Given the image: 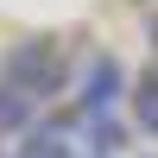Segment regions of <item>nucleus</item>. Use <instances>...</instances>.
Returning a JSON list of instances; mask_svg holds the SVG:
<instances>
[{
	"instance_id": "nucleus-1",
	"label": "nucleus",
	"mask_w": 158,
	"mask_h": 158,
	"mask_svg": "<svg viewBox=\"0 0 158 158\" xmlns=\"http://www.w3.org/2000/svg\"><path fill=\"white\" fill-rule=\"evenodd\" d=\"M6 82L19 89V95H32V101H51L63 89V63H57L51 44H19L6 57Z\"/></svg>"
},
{
	"instance_id": "nucleus-2",
	"label": "nucleus",
	"mask_w": 158,
	"mask_h": 158,
	"mask_svg": "<svg viewBox=\"0 0 158 158\" xmlns=\"http://www.w3.org/2000/svg\"><path fill=\"white\" fill-rule=\"evenodd\" d=\"M76 89H82V95H76V101H82V120H101V114H114V101H120L127 70H120L114 57H89V70H82Z\"/></svg>"
},
{
	"instance_id": "nucleus-3",
	"label": "nucleus",
	"mask_w": 158,
	"mask_h": 158,
	"mask_svg": "<svg viewBox=\"0 0 158 158\" xmlns=\"http://www.w3.org/2000/svg\"><path fill=\"white\" fill-rule=\"evenodd\" d=\"M32 108H38L32 95H19L13 82H0V133H19V127L32 120Z\"/></svg>"
},
{
	"instance_id": "nucleus-4",
	"label": "nucleus",
	"mask_w": 158,
	"mask_h": 158,
	"mask_svg": "<svg viewBox=\"0 0 158 158\" xmlns=\"http://www.w3.org/2000/svg\"><path fill=\"white\" fill-rule=\"evenodd\" d=\"M133 114H139V127H146V133H158V70L139 76V89H133Z\"/></svg>"
}]
</instances>
